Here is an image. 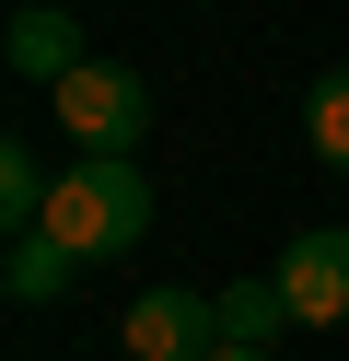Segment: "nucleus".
<instances>
[{"mask_svg": "<svg viewBox=\"0 0 349 361\" xmlns=\"http://www.w3.org/2000/svg\"><path fill=\"white\" fill-rule=\"evenodd\" d=\"M0 59H12V82L59 94V82L82 71V35H70V12H59V0H23V12H12V35H0Z\"/></svg>", "mask_w": 349, "mask_h": 361, "instance_id": "nucleus-5", "label": "nucleus"}, {"mask_svg": "<svg viewBox=\"0 0 349 361\" xmlns=\"http://www.w3.org/2000/svg\"><path fill=\"white\" fill-rule=\"evenodd\" d=\"M209 350H221V303H209V291L152 280L128 303V361H209Z\"/></svg>", "mask_w": 349, "mask_h": 361, "instance_id": "nucleus-3", "label": "nucleus"}, {"mask_svg": "<svg viewBox=\"0 0 349 361\" xmlns=\"http://www.w3.org/2000/svg\"><path fill=\"white\" fill-rule=\"evenodd\" d=\"M47 198H59V175H47L35 152L12 140V152H0V221H12V233H35V221H47Z\"/></svg>", "mask_w": 349, "mask_h": 361, "instance_id": "nucleus-8", "label": "nucleus"}, {"mask_svg": "<svg viewBox=\"0 0 349 361\" xmlns=\"http://www.w3.org/2000/svg\"><path fill=\"white\" fill-rule=\"evenodd\" d=\"M35 233H59L82 268L140 257V233H152V175H140V152H70V175H59V198H47Z\"/></svg>", "mask_w": 349, "mask_h": 361, "instance_id": "nucleus-1", "label": "nucleus"}, {"mask_svg": "<svg viewBox=\"0 0 349 361\" xmlns=\"http://www.w3.org/2000/svg\"><path fill=\"white\" fill-rule=\"evenodd\" d=\"M47 117L70 128V152H140V128H152V82L116 71V59H82V71L47 94Z\"/></svg>", "mask_w": 349, "mask_h": 361, "instance_id": "nucleus-2", "label": "nucleus"}, {"mask_svg": "<svg viewBox=\"0 0 349 361\" xmlns=\"http://www.w3.org/2000/svg\"><path fill=\"white\" fill-rule=\"evenodd\" d=\"M209 361H268V350H233V338H221V350H209Z\"/></svg>", "mask_w": 349, "mask_h": 361, "instance_id": "nucleus-10", "label": "nucleus"}, {"mask_svg": "<svg viewBox=\"0 0 349 361\" xmlns=\"http://www.w3.org/2000/svg\"><path fill=\"white\" fill-rule=\"evenodd\" d=\"M302 140H314V152H326V164H338V175H349V71H326V82H314V94H302Z\"/></svg>", "mask_w": 349, "mask_h": 361, "instance_id": "nucleus-9", "label": "nucleus"}, {"mask_svg": "<svg viewBox=\"0 0 349 361\" xmlns=\"http://www.w3.org/2000/svg\"><path fill=\"white\" fill-rule=\"evenodd\" d=\"M70 268H82V257H70L59 233H12V280H0V291H12V303H59Z\"/></svg>", "mask_w": 349, "mask_h": 361, "instance_id": "nucleus-7", "label": "nucleus"}, {"mask_svg": "<svg viewBox=\"0 0 349 361\" xmlns=\"http://www.w3.org/2000/svg\"><path fill=\"white\" fill-rule=\"evenodd\" d=\"M209 303H221V338H233V350H268L279 326H302L279 280H233V291H209Z\"/></svg>", "mask_w": 349, "mask_h": 361, "instance_id": "nucleus-6", "label": "nucleus"}, {"mask_svg": "<svg viewBox=\"0 0 349 361\" xmlns=\"http://www.w3.org/2000/svg\"><path fill=\"white\" fill-rule=\"evenodd\" d=\"M268 280L291 291V314H302V326H349V221H314V233H291Z\"/></svg>", "mask_w": 349, "mask_h": 361, "instance_id": "nucleus-4", "label": "nucleus"}]
</instances>
